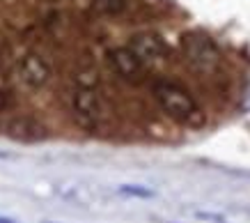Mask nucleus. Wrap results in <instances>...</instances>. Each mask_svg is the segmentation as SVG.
Masks as SVG:
<instances>
[{"label": "nucleus", "mask_w": 250, "mask_h": 223, "mask_svg": "<svg viewBox=\"0 0 250 223\" xmlns=\"http://www.w3.org/2000/svg\"><path fill=\"white\" fill-rule=\"evenodd\" d=\"M7 106V99H5V94L0 92V113H2V108Z\"/></svg>", "instance_id": "obj_10"}, {"label": "nucleus", "mask_w": 250, "mask_h": 223, "mask_svg": "<svg viewBox=\"0 0 250 223\" xmlns=\"http://www.w3.org/2000/svg\"><path fill=\"white\" fill-rule=\"evenodd\" d=\"M129 48L136 53V58L143 65H152V62H161L167 58L166 39L161 37L159 32H152V30L136 32L129 39Z\"/></svg>", "instance_id": "obj_4"}, {"label": "nucleus", "mask_w": 250, "mask_h": 223, "mask_svg": "<svg viewBox=\"0 0 250 223\" xmlns=\"http://www.w3.org/2000/svg\"><path fill=\"white\" fill-rule=\"evenodd\" d=\"M154 99L161 106V111L166 113L170 120L184 124V127H202L207 122L205 111L200 108L195 97L179 83L172 81H156L154 83Z\"/></svg>", "instance_id": "obj_1"}, {"label": "nucleus", "mask_w": 250, "mask_h": 223, "mask_svg": "<svg viewBox=\"0 0 250 223\" xmlns=\"http://www.w3.org/2000/svg\"><path fill=\"white\" fill-rule=\"evenodd\" d=\"M182 51L193 69L209 74L220 65V51L209 35L200 30H188L182 35Z\"/></svg>", "instance_id": "obj_2"}, {"label": "nucleus", "mask_w": 250, "mask_h": 223, "mask_svg": "<svg viewBox=\"0 0 250 223\" xmlns=\"http://www.w3.org/2000/svg\"><path fill=\"white\" fill-rule=\"evenodd\" d=\"M126 0H92V7L97 9L99 14H106V16H117L126 9Z\"/></svg>", "instance_id": "obj_8"}, {"label": "nucleus", "mask_w": 250, "mask_h": 223, "mask_svg": "<svg viewBox=\"0 0 250 223\" xmlns=\"http://www.w3.org/2000/svg\"><path fill=\"white\" fill-rule=\"evenodd\" d=\"M108 65L122 81L129 83H143L145 81V65L136 58L129 46H117L108 51Z\"/></svg>", "instance_id": "obj_5"}, {"label": "nucleus", "mask_w": 250, "mask_h": 223, "mask_svg": "<svg viewBox=\"0 0 250 223\" xmlns=\"http://www.w3.org/2000/svg\"><path fill=\"white\" fill-rule=\"evenodd\" d=\"M7 136L23 143H35L46 136V129L30 115H16L7 122Z\"/></svg>", "instance_id": "obj_7"}, {"label": "nucleus", "mask_w": 250, "mask_h": 223, "mask_svg": "<svg viewBox=\"0 0 250 223\" xmlns=\"http://www.w3.org/2000/svg\"><path fill=\"white\" fill-rule=\"evenodd\" d=\"M0 223H16L14 219H7V216H0Z\"/></svg>", "instance_id": "obj_11"}, {"label": "nucleus", "mask_w": 250, "mask_h": 223, "mask_svg": "<svg viewBox=\"0 0 250 223\" xmlns=\"http://www.w3.org/2000/svg\"><path fill=\"white\" fill-rule=\"evenodd\" d=\"M117 193L126 196V198H154V191L147 189V186H140V184H122L117 189Z\"/></svg>", "instance_id": "obj_9"}, {"label": "nucleus", "mask_w": 250, "mask_h": 223, "mask_svg": "<svg viewBox=\"0 0 250 223\" xmlns=\"http://www.w3.org/2000/svg\"><path fill=\"white\" fill-rule=\"evenodd\" d=\"M71 115L74 122L87 134L101 127L104 122V104L99 99V94L94 88H76L71 94Z\"/></svg>", "instance_id": "obj_3"}, {"label": "nucleus", "mask_w": 250, "mask_h": 223, "mask_svg": "<svg viewBox=\"0 0 250 223\" xmlns=\"http://www.w3.org/2000/svg\"><path fill=\"white\" fill-rule=\"evenodd\" d=\"M16 74H19V81L23 85L37 90V88H44L51 81L53 69L39 53H25L16 65Z\"/></svg>", "instance_id": "obj_6"}]
</instances>
